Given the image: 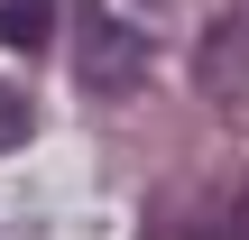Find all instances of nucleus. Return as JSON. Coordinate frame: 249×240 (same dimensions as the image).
Segmentation results:
<instances>
[{"mask_svg": "<svg viewBox=\"0 0 249 240\" xmlns=\"http://www.w3.org/2000/svg\"><path fill=\"white\" fill-rule=\"evenodd\" d=\"M194 83H203L213 102H240L249 111V18H222V28L194 46Z\"/></svg>", "mask_w": 249, "mask_h": 240, "instance_id": "obj_2", "label": "nucleus"}, {"mask_svg": "<svg viewBox=\"0 0 249 240\" xmlns=\"http://www.w3.org/2000/svg\"><path fill=\"white\" fill-rule=\"evenodd\" d=\"M28 129H37V111H28V92H18V83H0V157H9V148H18Z\"/></svg>", "mask_w": 249, "mask_h": 240, "instance_id": "obj_4", "label": "nucleus"}, {"mask_svg": "<svg viewBox=\"0 0 249 240\" xmlns=\"http://www.w3.org/2000/svg\"><path fill=\"white\" fill-rule=\"evenodd\" d=\"M194 240H249V213L240 222H213V231H194Z\"/></svg>", "mask_w": 249, "mask_h": 240, "instance_id": "obj_5", "label": "nucleus"}, {"mask_svg": "<svg viewBox=\"0 0 249 240\" xmlns=\"http://www.w3.org/2000/svg\"><path fill=\"white\" fill-rule=\"evenodd\" d=\"M46 37H55V0H0V46L37 55Z\"/></svg>", "mask_w": 249, "mask_h": 240, "instance_id": "obj_3", "label": "nucleus"}, {"mask_svg": "<svg viewBox=\"0 0 249 240\" xmlns=\"http://www.w3.org/2000/svg\"><path fill=\"white\" fill-rule=\"evenodd\" d=\"M148 65H157V46H148L129 18H111L102 0H83V9H74V74H83V92L129 102V92L148 83Z\"/></svg>", "mask_w": 249, "mask_h": 240, "instance_id": "obj_1", "label": "nucleus"}]
</instances>
